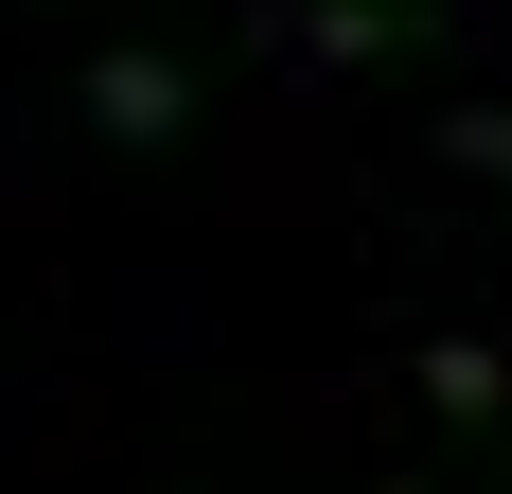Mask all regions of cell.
Listing matches in <instances>:
<instances>
[{
  "instance_id": "7a4b0ae2",
  "label": "cell",
  "mask_w": 512,
  "mask_h": 494,
  "mask_svg": "<svg viewBox=\"0 0 512 494\" xmlns=\"http://www.w3.org/2000/svg\"><path fill=\"white\" fill-rule=\"evenodd\" d=\"M424 406H442V424H512V353H477V336H424Z\"/></svg>"
},
{
  "instance_id": "6da1fadb",
  "label": "cell",
  "mask_w": 512,
  "mask_h": 494,
  "mask_svg": "<svg viewBox=\"0 0 512 494\" xmlns=\"http://www.w3.org/2000/svg\"><path fill=\"white\" fill-rule=\"evenodd\" d=\"M177 124H195V71H177V53H89V142L159 159Z\"/></svg>"
}]
</instances>
